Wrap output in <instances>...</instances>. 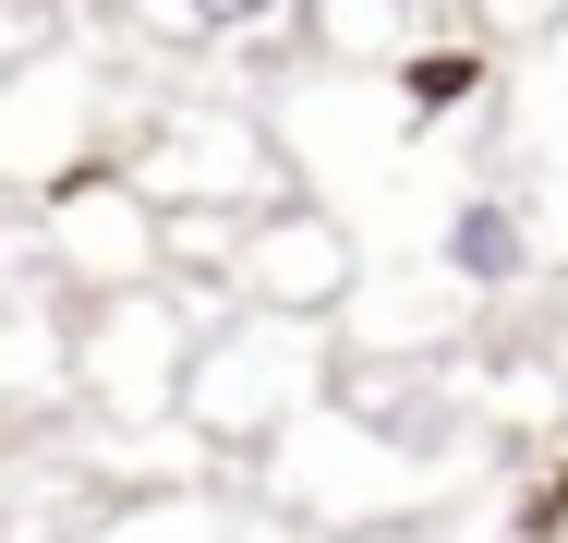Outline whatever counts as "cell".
I'll use <instances>...</instances> for the list:
<instances>
[{
  "label": "cell",
  "mask_w": 568,
  "mask_h": 543,
  "mask_svg": "<svg viewBox=\"0 0 568 543\" xmlns=\"http://www.w3.org/2000/svg\"><path fill=\"white\" fill-rule=\"evenodd\" d=\"M315 387V338H303V315H266L242 326V338H219V350H194V375H182V399L206 411V423H278L291 399Z\"/></svg>",
  "instance_id": "obj_1"
},
{
  "label": "cell",
  "mask_w": 568,
  "mask_h": 543,
  "mask_svg": "<svg viewBox=\"0 0 568 543\" xmlns=\"http://www.w3.org/2000/svg\"><path fill=\"white\" fill-rule=\"evenodd\" d=\"M436 266H448L459 290H520L532 278V217L508 206V194H459L448 229H436Z\"/></svg>",
  "instance_id": "obj_2"
},
{
  "label": "cell",
  "mask_w": 568,
  "mask_h": 543,
  "mask_svg": "<svg viewBox=\"0 0 568 543\" xmlns=\"http://www.w3.org/2000/svg\"><path fill=\"white\" fill-rule=\"evenodd\" d=\"M242 290L266 303V315H315V303H339L351 290V254H339V229H266L254 254H242Z\"/></svg>",
  "instance_id": "obj_3"
},
{
  "label": "cell",
  "mask_w": 568,
  "mask_h": 543,
  "mask_svg": "<svg viewBox=\"0 0 568 543\" xmlns=\"http://www.w3.org/2000/svg\"><path fill=\"white\" fill-rule=\"evenodd\" d=\"M471 85H484V61H471V49H424V61H399V98H412V121L459 109Z\"/></svg>",
  "instance_id": "obj_4"
},
{
  "label": "cell",
  "mask_w": 568,
  "mask_h": 543,
  "mask_svg": "<svg viewBox=\"0 0 568 543\" xmlns=\"http://www.w3.org/2000/svg\"><path fill=\"white\" fill-rule=\"evenodd\" d=\"M170 12H182L194 37H254V24H278L291 0H170Z\"/></svg>",
  "instance_id": "obj_5"
}]
</instances>
